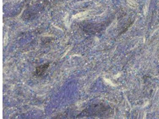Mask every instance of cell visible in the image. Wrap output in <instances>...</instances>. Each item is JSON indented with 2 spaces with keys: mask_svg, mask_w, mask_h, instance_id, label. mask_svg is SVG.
Returning <instances> with one entry per match:
<instances>
[{
  "mask_svg": "<svg viewBox=\"0 0 159 119\" xmlns=\"http://www.w3.org/2000/svg\"><path fill=\"white\" fill-rule=\"evenodd\" d=\"M49 65H50V64L48 63V64H43V65H41V66H39V67H37V68H36V71H35V73H34V74H35L36 76H38V77L43 75L44 73L48 70Z\"/></svg>",
  "mask_w": 159,
  "mask_h": 119,
  "instance_id": "1",
  "label": "cell"
}]
</instances>
